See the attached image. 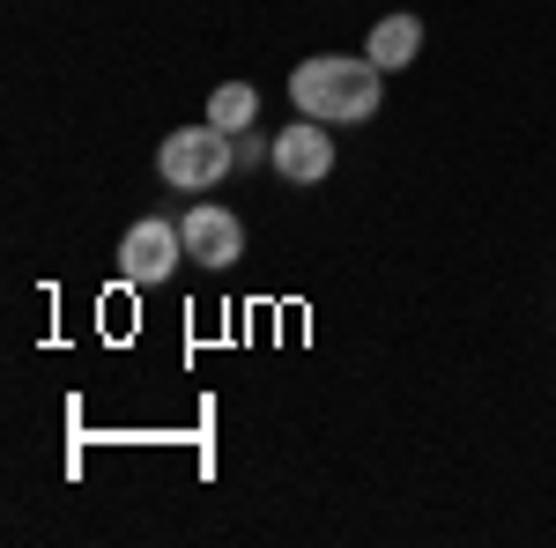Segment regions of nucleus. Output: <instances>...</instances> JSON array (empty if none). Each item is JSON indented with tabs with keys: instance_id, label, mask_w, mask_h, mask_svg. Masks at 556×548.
<instances>
[{
	"instance_id": "obj_5",
	"label": "nucleus",
	"mask_w": 556,
	"mask_h": 548,
	"mask_svg": "<svg viewBox=\"0 0 556 548\" xmlns=\"http://www.w3.org/2000/svg\"><path fill=\"white\" fill-rule=\"evenodd\" d=\"M267 164L282 170V178H290V186H319V178H327V170H334V127H319V119H290V127L275 133V156H267Z\"/></svg>"
},
{
	"instance_id": "obj_3",
	"label": "nucleus",
	"mask_w": 556,
	"mask_h": 548,
	"mask_svg": "<svg viewBox=\"0 0 556 548\" xmlns=\"http://www.w3.org/2000/svg\"><path fill=\"white\" fill-rule=\"evenodd\" d=\"M178 259H186V230H178V222H164V215H141L127 238H119V275H127L134 290L172 282Z\"/></svg>"
},
{
	"instance_id": "obj_4",
	"label": "nucleus",
	"mask_w": 556,
	"mask_h": 548,
	"mask_svg": "<svg viewBox=\"0 0 556 548\" xmlns=\"http://www.w3.org/2000/svg\"><path fill=\"white\" fill-rule=\"evenodd\" d=\"M178 230H186V259L193 267H215L223 275V267L245 259V222L230 208H215V201H193V208L178 215Z\"/></svg>"
},
{
	"instance_id": "obj_7",
	"label": "nucleus",
	"mask_w": 556,
	"mask_h": 548,
	"mask_svg": "<svg viewBox=\"0 0 556 548\" xmlns=\"http://www.w3.org/2000/svg\"><path fill=\"white\" fill-rule=\"evenodd\" d=\"M201 119H208V127H223V133H245V127L260 119V89H253V82H215Z\"/></svg>"
},
{
	"instance_id": "obj_1",
	"label": "nucleus",
	"mask_w": 556,
	"mask_h": 548,
	"mask_svg": "<svg viewBox=\"0 0 556 548\" xmlns=\"http://www.w3.org/2000/svg\"><path fill=\"white\" fill-rule=\"evenodd\" d=\"M379 97H386V67L349 60V52H312V60H298V75H290V104H298L304 119H319V127L371 119Z\"/></svg>"
},
{
	"instance_id": "obj_6",
	"label": "nucleus",
	"mask_w": 556,
	"mask_h": 548,
	"mask_svg": "<svg viewBox=\"0 0 556 548\" xmlns=\"http://www.w3.org/2000/svg\"><path fill=\"white\" fill-rule=\"evenodd\" d=\"M416 52H424V15H379V23H371V38H364V60L386 67V75L416 67Z\"/></svg>"
},
{
	"instance_id": "obj_2",
	"label": "nucleus",
	"mask_w": 556,
	"mask_h": 548,
	"mask_svg": "<svg viewBox=\"0 0 556 548\" xmlns=\"http://www.w3.org/2000/svg\"><path fill=\"white\" fill-rule=\"evenodd\" d=\"M238 170V141L223 127H178V133H164V149H156V178L164 186H178V193H208V186H223Z\"/></svg>"
}]
</instances>
